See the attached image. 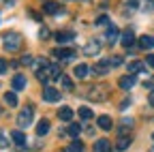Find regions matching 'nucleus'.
<instances>
[{
  "label": "nucleus",
  "mask_w": 154,
  "mask_h": 152,
  "mask_svg": "<svg viewBox=\"0 0 154 152\" xmlns=\"http://www.w3.org/2000/svg\"><path fill=\"white\" fill-rule=\"evenodd\" d=\"M2 41H5V49L7 51H19L22 49V43H24V36L19 32H5Z\"/></svg>",
  "instance_id": "f257e3e1"
},
{
  "label": "nucleus",
  "mask_w": 154,
  "mask_h": 152,
  "mask_svg": "<svg viewBox=\"0 0 154 152\" xmlns=\"http://www.w3.org/2000/svg\"><path fill=\"white\" fill-rule=\"evenodd\" d=\"M32 118H34V107H32V105H26L22 111H19V116H17V126H19V129L30 126Z\"/></svg>",
  "instance_id": "f03ea898"
},
{
  "label": "nucleus",
  "mask_w": 154,
  "mask_h": 152,
  "mask_svg": "<svg viewBox=\"0 0 154 152\" xmlns=\"http://www.w3.org/2000/svg\"><path fill=\"white\" fill-rule=\"evenodd\" d=\"M107 92H109V86L101 84V86H94V88H90L86 97H88V99H92V101H103V99L107 97Z\"/></svg>",
  "instance_id": "7ed1b4c3"
},
{
  "label": "nucleus",
  "mask_w": 154,
  "mask_h": 152,
  "mask_svg": "<svg viewBox=\"0 0 154 152\" xmlns=\"http://www.w3.org/2000/svg\"><path fill=\"white\" fill-rule=\"evenodd\" d=\"M54 56L60 58V60H64V62H69V60H73L77 56V51L71 49V47H58V49H54Z\"/></svg>",
  "instance_id": "20e7f679"
},
{
  "label": "nucleus",
  "mask_w": 154,
  "mask_h": 152,
  "mask_svg": "<svg viewBox=\"0 0 154 152\" xmlns=\"http://www.w3.org/2000/svg\"><path fill=\"white\" fill-rule=\"evenodd\" d=\"M120 43H122L126 49H133V43H135V32H133V28H126V30L120 34Z\"/></svg>",
  "instance_id": "39448f33"
},
{
  "label": "nucleus",
  "mask_w": 154,
  "mask_h": 152,
  "mask_svg": "<svg viewBox=\"0 0 154 152\" xmlns=\"http://www.w3.org/2000/svg\"><path fill=\"white\" fill-rule=\"evenodd\" d=\"M60 97H62V94L58 92L56 88H45V90H43V99H45L47 103H58V101H60Z\"/></svg>",
  "instance_id": "423d86ee"
},
{
  "label": "nucleus",
  "mask_w": 154,
  "mask_h": 152,
  "mask_svg": "<svg viewBox=\"0 0 154 152\" xmlns=\"http://www.w3.org/2000/svg\"><path fill=\"white\" fill-rule=\"evenodd\" d=\"M45 73H47V79H60V77H62V69H60V64H47Z\"/></svg>",
  "instance_id": "0eeeda50"
},
{
  "label": "nucleus",
  "mask_w": 154,
  "mask_h": 152,
  "mask_svg": "<svg viewBox=\"0 0 154 152\" xmlns=\"http://www.w3.org/2000/svg\"><path fill=\"white\" fill-rule=\"evenodd\" d=\"M99 51H101V43L99 41H90L84 47V56H99Z\"/></svg>",
  "instance_id": "6e6552de"
},
{
  "label": "nucleus",
  "mask_w": 154,
  "mask_h": 152,
  "mask_svg": "<svg viewBox=\"0 0 154 152\" xmlns=\"http://www.w3.org/2000/svg\"><path fill=\"white\" fill-rule=\"evenodd\" d=\"M137 45H139V49H152V47H154V36H150V34L139 36Z\"/></svg>",
  "instance_id": "1a4fd4ad"
},
{
  "label": "nucleus",
  "mask_w": 154,
  "mask_h": 152,
  "mask_svg": "<svg viewBox=\"0 0 154 152\" xmlns=\"http://www.w3.org/2000/svg\"><path fill=\"white\" fill-rule=\"evenodd\" d=\"M109 69H111V64H109V58H107V60H99V62L94 64V69H92V71H94L96 75H105Z\"/></svg>",
  "instance_id": "9d476101"
},
{
  "label": "nucleus",
  "mask_w": 154,
  "mask_h": 152,
  "mask_svg": "<svg viewBox=\"0 0 154 152\" xmlns=\"http://www.w3.org/2000/svg\"><path fill=\"white\" fill-rule=\"evenodd\" d=\"M135 82H137V77H133V75H124V77H120L118 86H120L122 90H131V88L135 86Z\"/></svg>",
  "instance_id": "9b49d317"
},
{
  "label": "nucleus",
  "mask_w": 154,
  "mask_h": 152,
  "mask_svg": "<svg viewBox=\"0 0 154 152\" xmlns=\"http://www.w3.org/2000/svg\"><path fill=\"white\" fill-rule=\"evenodd\" d=\"M11 139H13V144H15L17 148H24V146H26V135H24L22 131H13V133H11Z\"/></svg>",
  "instance_id": "f8f14e48"
},
{
  "label": "nucleus",
  "mask_w": 154,
  "mask_h": 152,
  "mask_svg": "<svg viewBox=\"0 0 154 152\" xmlns=\"http://www.w3.org/2000/svg\"><path fill=\"white\" fill-rule=\"evenodd\" d=\"M43 11H45L47 15H60V13H62V7L58 5V2H45Z\"/></svg>",
  "instance_id": "ddd939ff"
},
{
  "label": "nucleus",
  "mask_w": 154,
  "mask_h": 152,
  "mask_svg": "<svg viewBox=\"0 0 154 152\" xmlns=\"http://www.w3.org/2000/svg\"><path fill=\"white\" fill-rule=\"evenodd\" d=\"M11 88L17 92V90H24L26 88V77L24 75H15V77L11 79Z\"/></svg>",
  "instance_id": "4468645a"
},
{
  "label": "nucleus",
  "mask_w": 154,
  "mask_h": 152,
  "mask_svg": "<svg viewBox=\"0 0 154 152\" xmlns=\"http://www.w3.org/2000/svg\"><path fill=\"white\" fill-rule=\"evenodd\" d=\"M118 36H120V32H118V28H116V26H107V32H105V39L109 41V43H116V41H118Z\"/></svg>",
  "instance_id": "2eb2a0df"
},
{
  "label": "nucleus",
  "mask_w": 154,
  "mask_h": 152,
  "mask_svg": "<svg viewBox=\"0 0 154 152\" xmlns=\"http://www.w3.org/2000/svg\"><path fill=\"white\" fill-rule=\"evenodd\" d=\"M131 144H133V135H120V139L116 141V148H118V150H126Z\"/></svg>",
  "instance_id": "dca6fc26"
},
{
  "label": "nucleus",
  "mask_w": 154,
  "mask_h": 152,
  "mask_svg": "<svg viewBox=\"0 0 154 152\" xmlns=\"http://www.w3.org/2000/svg\"><path fill=\"white\" fill-rule=\"evenodd\" d=\"M49 129H51V124H49V120H47V118L38 120V124H36V133H38V135H47Z\"/></svg>",
  "instance_id": "f3484780"
},
{
  "label": "nucleus",
  "mask_w": 154,
  "mask_h": 152,
  "mask_svg": "<svg viewBox=\"0 0 154 152\" xmlns=\"http://www.w3.org/2000/svg\"><path fill=\"white\" fill-rule=\"evenodd\" d=\"M94 152H111V144L107 139H99L94 144Z\"/></svg>",
  "instance_id": "a211bd4d"
},
{
  "label": "nucleus",
  "mask_w": 154,
  "mask_h": 152,
  "mask_svg": "<svg viewBox=\"0 0 154 152\" xmlns=\"http://www.w3.org/2000/svg\"><path fill=\"white\" fill-rule=\"evenodd\" d=\"M58 118L64 120V122H71V118H73V109H71V107H60V109H58Z\"/></svg>",
  "instance_id": "6ab92c4d"
},
{
  "label": "nucleus",
  "mask_w": 154,
  "mask_h": 152,
  "mask_svg": "<svg viewBox=\"0 0 154 152\" xmlns=\"http://www.w3.org/2000/svg\"><path fill=\"white\" fill-rule=\"evenodd\" d=\"M73 39H75V32H58V34H56V41L62 43V45L69 43V41H73Z\"/></svg>",
  "instance_id": "aec40b11"
},
{
  "label": "nucleus",
  "mask_w": 154,
  "mask_h": 152,
  "mask_svg": "<svg viewBox=\"0 0 154 152\" xmlns=\"http://www.w3.org/2000/svg\"><path fill=\"white\" fill-rule=\"evenodd\" d=\"M99 126H101L103 131H109V129L113 126V122H111L109 116H99Z\"/></svg>",
  "instance_id": "412c9836"
},
{
  "label": "nucleus",
  "mask_w": 154,
  "mask_h": 152,
  "mask_svg": "<svg viewBox=\"0 0 154 152\" xmlns=\"http://www.w3.org/2000/svg\"><path fill=\"white\" fill-rule=\"evenodd\" d=\"M88 71H90V69H88L86 64H77L73 73H75V77H79V79H84V77H86V75H88Z\"/></svg>",
  "instance_id": "4be33fe9"
},
{
  "label": "nucleus",
  "mask_w": 154,
  "mask_h": 152,
  "mask_svg": "<svg viewBox=\"0 0 154 152\" xmlns=\"http://www.w3.org/2000/svg\"><path fill=\"white\" fill-rule=\"evenodd\" d=\"M128 71H131V73H141V71H143V62H141V60H133V62L128 64Z\"/></svg>",
  "instance_id": "5701e85b"
},
{
  "label": "nucleus",
  "mask_w": 154,
  "mask_h": 152,
  "mask_svg": "<svg viewBox=\"0 0 154 152\" xmlns=\"http://www.w3.org/2000/svg\"><path fill=\"white\" fill-rule=\"evenodd\" d=\"M5 101H7L11 107H15V105H17V94H15V90H11V92H7V94H5Z\"/></svg>",
  "instance_id": "b1692460"
},
{
  "label": "nucleus",
  "mask_w": 154,
  "mask_h": 152,
  "mask_svg": "<svg viewBox=\"0 0 154 152\" xmlns=\"http://www.w3.org/2000/svg\"><path fill=\"white\" fill-rule=\"evenodd\" d=\"M64 152H84V144L75 139V141H73V144H71V146H69Z\"/></svg>",
  "instance_id": "393cba45"
},
{
  "label": "nucleus",
  "mask_w": 154,
  "mask_h": 152,
  "mask_svg": "<svg viewBox=\"0 0 154 152\" xmlns=\"http://www.w3.org/2000/svg\"><path fill=\"white\" fill-rule=\"evenodd\" d=\"M77 113H79L82 120H90V118H92V109H90V107H79V111H77Z\"/></svg>",
  "instance_id": "a878e982"
},
{
  "label": "nucleus",
  "mask_w": 154,
  "mask_h": 152,
  "mask_svg": "<svg viewBox=\"0 0 154 152\" xmlns=\"http://www.w3.org/2000/svg\"><path fill=\"white\" fill-rule=\"evenodd\" d=\"M66 133H69L71 137H77V135L82 133V126H79V124H71V126L66 129Z\"/></svg>",
  "instance_id": "bb28decb"
},
{
  "label": "nucleus",
  "mask_w": 154,
  "mask_h": 152,
  "mask_svg": "<svg viewBox=\"0 0 154 152\" xmlns=\"http://www.w3.org/2000/svg\"><path fill=\"white\" fill-rule=\"evenodd\" d=\"M111 22H109V17L107 15H99L96 17V26H109Z\"/></svg>",
  "instance_id": "cd10ccee"
},
{
  "label": "nucleus",
  "mask_w": 154,
  "mask_h": 152,
  "mask_svg": "<svg viewBox=\"0 0 154 152\" xmlns=\"http://www.w3.org/2000/svg\"><path fill=\"white\" fill-rule=\"evenodd\" d=\"M60 79H62V88H64V90H73V82H71V77H66V75H62Z\"/></svg>",
  "instance_id": "c85d7f7f"
},
{
  "label": "nucleus",
  "mask_w": 154,
  "mask_h": 152,
  "mask_svg": "<svg viewBox=\"0 0 154 152\" xmlns=\"http://www.w3.org/2000/svg\"><path fill=\"white\" fill-rule=\"evenodd\" d=\"M32 62H34V58H32V56H30V54H26V56H22V64H24V67H32Z\"/></svg>",
  "instance_id": "c756f323"
},
{
  "label": "nucleus",
  "mask_w": 154,
  "mask_h": 152,
  "mask_svg": "<svg viewBox=\"0 0 154 152\" xmlns=\"http://www.w3.org/2000/svg\"><path fill=\"white\" fill-rule=\"evenodd\" d=\"M109 64L111 67H120L122 64V58H120V56H113V58H109Z\"/></svg>",
  "instance_id": "7c9ffc66"
},
{
  "label": "nucleus",
  "mask_w": 154,
  "mask_h": 152,
  "mask_svg": "<svg viewBox=\"0 0 154 152\" xmlns=\"http://www.w3.org/2000/svg\"><path fill=\"white\" fill-rule=\"evenodd\" d=\"M38 36H41V39H49V30L47 28H41V30H38Z\"/></svg>",
  "instance_id": "2f4dec72"
},
{
  "label": "nucleus",
  "mask_w": 154,
  "mask_h": 152,
  "mask_svg": "<svg viewBox=\"0 0 154 152\" xmlns=\"http://www.w3.org/2000/svg\"><path fill=\"white\" fill-rule=\"evenodd\" d=\"M0 148H2V150H5V148H9V141L5 139V135H2V133H0Z\"/></svg>",
  "instance_id": "473e14b6"
},
{
  "label": "nucleus",
  "mask_w": 154,
  "mask_h": 152,
  "mask_svg": "<svg viewBox=\"0 0 154 152\" xmlns=\"http://www.w3.org/2000/svg\"><path fill=\"white\" fill-rule=\"evenodd\" d=\"M146 64L154 69V54H150V56H148V58H146Z\"/></svg>",
  "instance_id": "72a5a7b5"
},
{
  "label": "nucleus",
  "mask_w": 154,
  "mask_h": 152,
  "mask_svg": "<svg viewBox=\"0 0 154 152\" xmlns=\"http://www.w3.org/2000/svg\"><path fill=\"white\" fill-rule=\"evenodd\" d=\"M7 67H9V64H7V60H0V75L7 71Z\"/></svg>",
  "instance_id": "f704fd0d"
},
{
  "label": "nucleus",
  "mask_w": 154,
  "mask_h": 152,
  "mask_svg": "<svg viewBox=\"0 0 154 152\" xmlns=\"http://www.w3.org/2000/svg\"><path fill=\"white\" fill-rule=\"evenodd\" d=\"M148 101H150V105H152V107H154V90H152V92H150V97H148Z\"/></svg>",
  "instance_id": "c9c22d12"
},
{
  "label": "nucleus",
  "mask_w": 154,
  "mask_h": 152,
  "mask_svg": "<svg viewBox=\"0 0 154 152\" xmlns=\"http://www.w3.org/2000/svg\"><path fill=\"white\" fill-rule=\"evenodd\" d=\"M146 88H152V90H154V79H148V82H146Z\"/></svg>",
  "instance_id": "e433bc0d"
},
{
  "label": "nucleus",
  "mask_w": 154,
  "mask_h": 152,
  "mask_svg": "<svg viewBox=\"0 0 154 152\" xmlns=\"http://www.w3.org/2000/svg\"><path fill=\"white\" fill-rule=\"evenodd\" d=\"M2 2H5V5H13V2H15V0H2Z\"/></svg>",
  "instance_id": "4c0bfd02"
},
{
  "label": "nucleus",
  "mask_w": 154,
  "mask_h": 152,
  "mask_svg": "<svg viewBox=\"0 0 154 152\" xmlns=\"http://www.w3.org/2000/svg\"><path fill=\"white\" fill-rule=\"evenodd\" d=\"M150 152H154V146H152V148H150Z\"/></svg>",
  "instance_id": "58836bf2"
},
{
  "label": "nucleus",
  "mask_w": 154,
  "mask_h": 152,
  "mask_svg": "<svg viewBox=\"0 0 154 152\" xmlns=\"http://www.w3.org/2000/svg\"><path fill=\"white\" fill-rule=\"evenodd\" d=\"M152 139H154V135H152Z\"/></svg>",
  "instance_id": "ea45409f"
}]
</instances>
